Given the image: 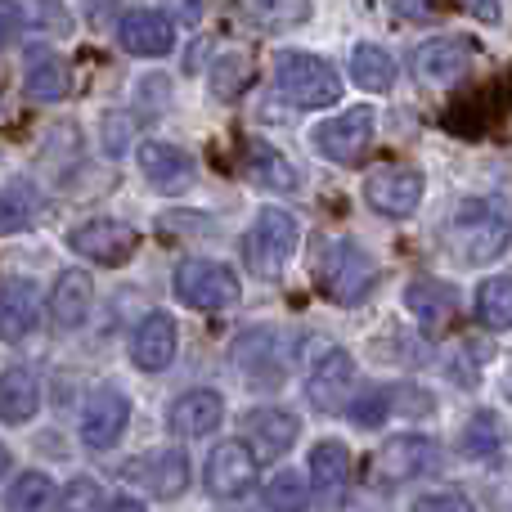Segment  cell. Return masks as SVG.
Instances as JSON below:
<instances>
[{
	"label": "cell",
	"instance_id": "3",
	"mask_svg": "<svg viewBox=\"0 0 512 512\" xmlns=\"http://www.w3.org/2000/svg\"><path fill=\"white\" fill-rule=\"evenodd\" d=\"M297 221H292V212H283V207H261L248 230V239H243V261H248V270L256 279H279L283 270H288L292 252H297Z\"/></svg>",
	"mask_w": 512,
	"mask_h": 512
},
{
	"label": "cell",
	"instance_id": "38",
	"mask_svg": "<svg viewBox=\"0 0 512 512\" xmlns=\"http://www.w3.org/2000/svg\"><path fill=\"white\" fill-rule=\"evenodd\" d=\"M346 414H351L360 427H382V423L391 418V400H387V391L378 387V391H369L364 400H355V405L346 409Z\"/></svg>",
	"mask_w": 512,
	"mask_h": 512
},
{
	"label": "cell",
	"instance_id": "11",
	"mask_svg": "<svg viewBox=\"0 0 512 512\" xmlns=\"http://www.w3.org/2000/svg\"><path fill=\"white\" fill-rule=\"evenodd\" d=\"M126 423H131V400L122 396V391L104 387L95 391V396L86 400V414H81V445L86 450H113L117 441H122Z\"/></svg>",
	"mask_w": 512,
	"mask_h": 512
},
{
	"label": "cell",
	"instance_id": "28",
	"mask_svg": "<svg viewBox=\"0 0 512 512\" xmlns=\"http://www.w3.org/2000/svg\"><path fill=\"white\" fill-rule=\"evenodd\" d=\"M477 319L490 333L512 328V274H495L477 288Z\"/></svg>",
	"mask_w": 512,
	"mask_h": 512
},
{
	"label": "cell",
	"instance_id": "2",
	"mask_svg": "<svg viewBox=\"0 0 512 512\" xmlns=\"http://www.w3.org/2000/svg\"><path fill=\"white\" fill-rule=\"evenodd\" d=\"M274 90H279L292 108H328L342 99V77H337L319 54L288 50L274 63Z\"/></svg>",
	"mask_w": 512,
	"mask_h": 512
},
{
	"label": "cell",
	"instance_id": "7",
	"mask_svg": "<svg viewBox=\"0 0 512 512\" xmlns=\"http://www.w3.org/2000/svg\"><path fill=\"white\" fill-rule=\"evenodd\" d=\"M436 468H441V445L418 432L391 436V441H382V450L373 454V477H378L382 486H405V481H418Z\"/></svg>",
	"mask_w": 512,
	"mask_h": 512
},
{
	"label": "cell",
	"instance_id": "20",
	"mask_svg": "<svg viewBox=\"0 0 512 512\" xmlns=\"http://www.w3.org/2000/svg\"><path fill=\"white\" fill-rule=\"evenodd\" d=\"M90 306H95V283H90V274L86 270H63L59 283H54V292H50L54 328H63V333L81 328L90 319Z\"/></svg>",
	"mask_w": 512,
	"mask_h": 512
},
{
	"label": "cell",
	"instance_id": "15",
	"mask_svg": "<svg viewBox=\"0 0 512 512\" xmlns=\"http://www.w3.org/2000/svg\"><path fill=\"white\" fill-rule=\"evenodd\" d=\"M472 63V45L463 41V36H432V41H423L414 54H409V68H414V77L423 81H459L463 72H468Z\"/></svg>",
	"mask_w": 512,
	"mask_h": 512
},
{
	"label": "cell",
	"instance_id": "31",
	"mask_svg": "<svg viewBox=\"0 0 512 512\" xmlns=\"http://www.w3.org/2000/svg\"><path fill=\"white\" fill-rule=\"evenodd\" d=\"M405 306L414 310L423 324H441V319L454 310V292L445 288V283H436V279H414L409 283V292H405Z\"/></svg>",
	"mask_w": 512,
	"mask_h": 512
},
{
	"label": "cell",
	"instance_id": "32",
	"mask_svg": "<svg viewBox=\"0 0 512 512\" xmlns=\"http://www.w3.org/2000/svg\"><path fill=\"white\" fill-rule=\"evenodd\" d=\"M261 504L270 512H306L310 508V490L297 472H274L261 486Z\"/></svg>",
	"mask_w": 512,
	"mask_h": 512
},
{
	"label": "cell",
	"instance_id": "34",
	"mask_svg": "<svg viewBox=\"0 0 512 512\" xmlns=\"http://www.w3.org/2000/svg\"><path fill=\"white\" fill-rule=\"evenodd\" d=\"M59 512H104V486L95 477H72L63 495L54 499Z\"/></svg>",
	"mask_w": 512,
	"mask_h": 512
},
{
	"label": "cell",
	"instance_id": "21",
	"mask_svg": "<svg viewBox=\"0 0 512 512\" xmlns=\"http://www.w3.org/2000/svg\"><path fill=\"white\" fill-rule=\"evenodd\" d=\"M239 171L252 180L256 189H270V194H292V189H297V171H292V162L265 140L243 144Z\"/></svg>",
	"mask_w": 512,
	"mask_h": 512
},
{
	"label": "cell",
	"instance_id": "22",
	"mask_svg": "<svg viewBox=\"0 0 512 512\" xmlns=\"http://www.w3.org/2000/svg\"><path fill=\"white\" fill-rule=\"evenodd\" d=\"M36 409H41V382L27 369H18V364L0 373V423L23 427L36 418Z\"/></svg>",
	"mask_w": 512,
	"mask_h": 512
},
{
	"label": "cell",
	"instance_id": "23",
	"mask_svg": "<svg viewBox=\"0 0 512 512\" xmlns=\"http://www.w3.org/2000/svg\"><path fill=\"white\" fill-rule=\"evenodd\" d=\"M135 477H140L158 499H180L189 486V459L180 450H158L135 468Z\"/></svg>",
	"mask_w": 512,
	"mask_h": 512
},
{
	"label": "cell",
	"instance_id": "12",
	"mask_svg": "<svg viewBox=\"0 0 512 512\" xmlns=\"http://www.w3.org/2000/svg\"><path fill=\"white\" fill-rule=\"evenodd\" d=\"M351 387H355V360L346 351H337V346H328L306 378V400L319 414H337V409H346Z\"/></svg>",
	"mask_w": 512,
	"mask_h": 512
},
{
	"label": "cell",
	"instance_id": "26",
	"mask_svg": "<svg viewBox=\"0 0 512 512\" xmlns=\"http://www.w3.org/2000/svg\"><path fill=\"white\" fill-rule=\"evenodd\" d=\"M351 81L360 90H373V95L391 90V86H396V59H391V50L364 41L360 50L351 54Z\"/></svg>",
	"mask_w": 512,
	"mask_h": 512
},
{
	"label": "cell",
	"instance_id": "33",
	"mask_svg": "<svg viewBox=\"0 0 512 512\" xmlns=\"http://www.w3.org/2000/svg\"><path fill=\"white\" fill-rule=\"evenodd\" d=\"M252 81V59L248 54H221L216 59V72H212V90H216V99H239L243 95V86Z\"/></svg>",
	"mask_w": 512,
	"mask_h": 512
},
{
	"label": "cell",
	"instance_id": "24",
	"mask_svg": "<svg viewBox=\"0 0 512 512\" xmlns=\"http://www.w3.org/2000/svg\"><path fill=\"white\" fill-rule=\"evenodd\" d=\"M234 9L261 32H292L310 18V0H234Z\"/></svg>",
	"mask_w": 512,
	"mask_h": 512
},
{
	"label": "cell",
	"instance_id": "9",
	"mask_svg": "<svg viewBox=\"0 0 512 512\" xmlns=\"http://www.w3.org/2000/svg\"><path fill=\"white\" fill-rule=\"evenodd\" d=\"M68 248L77 252L81 261L122 265L135 256V248H140V230L126 221H113V216H95V221H81L77 230L68 234Z\"/></svg>",
	"mask_w": 512,
	"mask_h": 512
},
{
	"label": "cell",
	"instance_id": "37",
	"mask_svg": "<svg viewBox=\"0 0 512 512\" xmlns=\"http://www.w3.org/2000/svg\"><path fill=\"white\" fill-rule=\"evenodd\" d=\"M481 360H486V351H481V346H472L468 337H463V342H454L450 369L459 373V382H463V387H477V382H481Z\"/></svg>",
	"mask_w": 512,
	"mask_h": 512
},
{
	"label": "cell",
	"instance_id": "27",
	"mask_svg": "<svg viewBox=\"0 0 512 512\" xmlns=\"http://www.w3.org/2000/svg\"><path fill=\"white\" fill-rule=\"evenodd\" d=\"M310 481L319 490H342L351 481V450L342 441H319L310 450Z\"/></svg>",
	"mask_w": 512,
	"mask_h": 512
},
{
	"label": "cell",
	"instance_id": "10",
	"mask_svg": "<svg viewBox=\"0 0 512 512\" xmlns=\"http://www.w3.org/2000/svg\"><path fill=\"white\" fill-rule=\"evenodd\" d=\"M369 144H373V108H364V104L346 108V113L315 126V149L328 162H342V167H355L369 153Z\"/></svg>",
	"mask_w": 512,
	"mask_h": 512
},
{
	"label": "cell",
	"instance_id": "14",
	"mask_svg": "<svg viewBox=\"0 0 512 512\" xmlns=\"http://www.w3.org/2000/svg\"><path fill=\"white\" fill-rule=\"evenodd\" d=\"M117 36H122V45L135 59H162L176 45V23L162 9H131L122 18V27H117Z\"/></svg>",
	"mask_w": 512,
	"mask_h": 512
},
{
	"label": "cell",
	"instance_id": "41",
	"mask_svg": "<svg viewBox=\"0 0 512 512\" xmlns=\"http://www.w3.org/2000/svg\"><path fill=\"white\" fill-rule=\"evenodd\" d=\"M18 18H23V9L9 5V0H0V50L9 45V36L18 32Z\"/></svg>",
	"mask_w": 512,
	"mask_h": 512
},
{
	"label": "cell",
	"instance_id": "1",
	"mask_svg": "<svg viewBox=\"0 0 512 512\" xmlns=\"http://www.w3.org/2000/svg\"><path fill=\"white\" fill-rule=\"evenodd\" d=\"M512 243V221L499 207L481 203V198H468L463 207H454L450 221L441 230V248L450 261L459 265H490L508 252Z\"/></svg>",
	"mask_w": 512,
	"mask_h": 512
},
{
	"label": "cell",
	"instance_id": "18",
	"mask_svg": "<svg viewBox=\"0 0 512 512\" xmlns=\"http://www.w3.org/2000/svg\"><path fill=\"white\" fill-rule=\"evenodd\" d=\"M167 423H171V432L189 436V441H198V436H212L216 427L225 423V400L216 396V391H207V387H194V391H185V396L171 400Z\"/></svg>",
	"mask_w": 512,
	"mask_h": 512
},
{
	"label": "cell",
	"instance_id": "25",
	"mask_svg": "<svg viewBox=\"0 0 512 512\" xmlns=\"http://www.w3.org/2000/svg\"><path fill=\"white\" fill-rule=\"evenodd\" d=\"M27 95L36 99V104H59L63 95H68V68H63L59 59H54L50 50H32V59H27V77H23Z\"/></svg>",
	"mask_w": 512,
	"mask_h": 512
},
{
	"label": "cell",
	"instance_id": "46",
	"mask_svg": "<svg viewBox=\"0 0 512 512\" xmlns=\"http://www.w3.org/2000/svg\"><path fill=\"white\" fill-rule=\"evenodd\" d=\"M504 391H508V400H512V360H508V369H504Z\"/></svg>",
	"mask_w": 512,
	"mask_h": 512
},
{
	"label": "cell",
	"instance_id": "45",
	"mask_svg": "<svg viewBox=\"0 0 512 512\" xmlns=\"http://www.w3.org/2000/svg\"><path fill=\"white\" fill-rule=\"evenodd\" d=\"M5 472H9V450L0 445V477H5Z\"/></svg>",
	"mask_w": 512,
	"mask_h": 512
},
{
	"label": "cell",
	"instance_id": "5",
	"mask_svg": "<svg viewBox=\"0 0 512 512\" xmlns=\"http://www.w3.org/2000/svg\"><path fill=\"white\" fill-rule=\"evenodd\" d=\"M373 283H378L373 256L346 239H337L333 248L324 252V261H319V288H324L337 306H355L360 297L373 292Z\"/></svg>",
	"mask_w": 512,
	"mask_h": 512
},
{
	"label": "cell",
	"instance_id": "42",
	"mask_svg": "<svg viewBox=\"0 0 512 512\" xmlns=\"http://www.w3.org/2000/svg\"><path fill=\"white\" fill-rule=\"evenodd\" d=\"M396 18H427L432 14V0H387Z\"/></svg>",
	"mask_w": 512,
	"mask_h": 512
},
{
	"label": "cell",
	"instance_id": "29",
	"mask_svg": "<svg viewBox=\"0 0 512 512\" xmlns=\"http://www.w3.org/2000/svg\"><path fill=\"white\" fill-rule=\"evenodd\" d=\"M504 418L490 414V409H481V414L468 418V427H463V454L468 459H495L499 450H504Z\"/></svg>",
	"mask_w": 512,
	"mask_h": 512
},
{
	"label": "cell",
	"instance_id": "6",
	"mask_svg": "<svg viewBox=\"0 0 512 512\" xmlns=\"http://www.w3.org/2000/svg\"><path fill=\"white\" fill-rule=\"evenodd\" d=\"M423 171L409 167V162H382V167H373L369 176H364V198H369V207L378 216H391V221H405V216L418 212V203H423Z\"/></svg>",
	"mask_w": 512,
	"mask_h": 512
},
{
	"label": "cell",
	"instance_id": "39",
	"mask_svg": "<svg viewBox=\"0 0 512 512\" xmlns=\"http://www.w3.org/2000/svg\"><path fill=\"white\" fill-rule=\"evenodd\" d=\"M409 512H477V508H472L468 495H423V499H414Z\"/></svg>",
	"mask_w": 512,
	"mask_h": 512
},
{
	"label": "cell",
	"instance_id": "16",
	"mask_svg": "<svg viewBox=\"0 0 512 512\" xmlns=\"http://www.w3.org/2000/svg\"><path fill=\"white\" fill-rule=\"evenodd\" d=\"M140 171L153 189H162V194H180V189L194 185L198 162L189 158L185 149H176V144L149 140V144H140Z\"/></svg>",
	"mask_w": 512,
	"mask_h": 512
},
{
	"label": "cell",
	"instance_id": "19",
	"mask_svg": "<svg viewBox=\"0 0 512 512\" xmlns=\"http://www.w3.org/2000/svg\"><path fill=\"white\" fill-rule=\"evenodd\" d=\"M41 319V288L32 279H9L0 288V342H23Z\"/></svg>",
	"mask_w": 512,
	"mask_h": 512
},
{
	"label": "cell",
	"instance_id": "44",
	"mask_svg": "<svg viewBox=\"0 0 512 512\" xmlns=\"http://www.w3.org/2000/svg\"><path fill=\"white\" fill-rule=\"evenodd\" d=\"M113 512H144V504H140V499H117Z\"/></svg>",
	"mask_w": 512,
	"mask_h": 512
},
{
	"label": "cell",
	"instance_id": "36",
	"mask_svg": "<svg viewBox=\"0 0 512 512\" xmlns=\"http://www.w3.org/2000/svg\"><path fill=\"white\" fill-rule=\"evenodd\" d=\"M32 225V198L23 189H0V234H18Z\"/></svg>",
	"mask_w": 512,
	"mask_h": 512
},
{
	"label": "cell",
	"instance_id": "8",
	"mask_svg": "<svg viewBox=\"0 0 512 512\" xmlns=\"http://www.w3.org/2000/svg\"><path fill=\"white\" fill-rule=\"evenodd\" d=\"M203 481H207V490H212V499H225V504L248 499L252 490L261 486V463H256L252 445L248 441H221L212 450V459H207Z\"/></svg>",
	"mask_w": 512,
	"mask_h": 512
},
{
	"label": "cell",
	"instance_id": "40",
	"mask_svg": "<svg viewBox=\"0 0 512 512\" xmlns=\"http://www.w3.org/2000/svg\"><path fill=\"white\" fill-rule=\"evenodd\" d=\"M463 9H468L472 18H481V23H504V5L499 0H463Z\"/></svg>",
	"mask_w": 512,
	"mask_h": 512
},
{
	"label": "cell",
	"instance_id": "4",
	"mask_svg": "<svg viewBox=\"0 0 512 512\" xmlns=\"http://www.w3.org/2000/svg\"><path fill=\"white\" fill-rule=\"evenodd\" d=\"M176 297L185 301L189 310L216 315V310L239 306L243 283H239V274H234L225 261H207V256H194V261H180V270H176Z\"/></svg>",
	"mask_w": 512,
	"mask_h": 512
},
{
	"label": "cell",
	"instance_id": "13",
	"mask_svg": "<svg viewBox=\"0 0 512 512\" xmlns=\"http://www.w3.org/2000/svg\"><path fill=\"white\" fill-rule=\"evenodd\" d=\"M176 346H180L176 319H171L167 310H153L131 333V360H135V369H144V373H162L176 360Z\"/></svg>",
	"mask_w": 512,
	"mask_h": 512
},
{
	"label": "cell",
	"instance_id": "17",
	"mask_svg": "<svg viewBox=\"0 0 512 512\" xmlns=\"http://www.w3.org/2000/svg\"><path fill=\"white\" fill-rule=\"evenodd\" d=\"M301 436V418L283 405H265L248 418V445L256 459H283Z\"/></svg>",
	"mask_w": 512,
	"mask_h": 512
},
{
	"label": "cell",
	"instance_id": "30",
	"mask_svg": "<svg viewBox=\"0 0 512 512\" xmlns=\"http://www.w3.org/2000/svg\"><path fill=\"white\" fill-rule=\"evenodd\" d=\"M54 499H59V490H54V481L45 472H23L9 486L5 508L9 512H54Z\"/></svg>",
	"mask_w": 512,
	"mask_h": 512
},
{
	"label": "cell",
	"instance_id": "43",
	"mask_svg": "<svg viewBox=\"0 0 512 512\" xmlns=\"http://www.w3.org/2000/svg\"><path fill=\"white\" fill-rule=\"evenodd\" d=\"M198 9H203V0H167V9H162V14H171V18H194Z\"/></svg>",
	"mask_w": 512,
	"mask_h": 512
},
{
	"label": "cell",
	"instance_id": "35",
	"mask_svg": "<svg viewBox=\"0 0 512 512\" xmlns=\"http://www.w3.org/2000/svg\"><path fill=\"white\" fill-rule=\"evenodd\" d=\"M391 418H427L436 409V396L423 387H387Z\"/></svg>",
	"mask_w": 512,
	"mask_h": 512
}]
</instances>
